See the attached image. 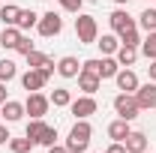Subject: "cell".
<instances>
[{
    "mask_svg": "<svg viewBox=\"0 0 156 153\" xmlns=\"http://www.w3.org/2000/svg\"><path fill=\"white\" fill-rule=\"evenodd\" d=\"M90 135H93V126L87 120H75V126L69 129V138H66V150L69 153H87Z\"/></svg>",
    "mask_w": 156,
    "mask_h": 153,
    "instance_id": "1",
    "label": "cell"
},
{
    "mask_svg": "<svg viewBox=\"0 0 156 153\" xmlns=\"http://www.w3.org/2000/svg\"><path fill=\"white\" fill-rule=\"evenodd\" d=\"M75 36L81 45H96V39H99V24L93 15H87V12H78V18H75Z\"/></svg>",
    "mask_w": 156,
    "mask_h": 153,
    "instance_id": "2",
    "label": "cell"
},
{
    "mask_svg": "<svg viewBox=\"0 0 156 153\" xmlns=\"http://www.w3.org/2000/svg\"><path fill=\"white\" fill-rule=\"evenodd\" d=\"M48 108H51V99L45 93H27V99H24V111L30 114V120H42V117L48 114Z\"/></svg>",
    "mask_w": 156,
    "mask_h": 153,
    "instance_id": "3",
    "label": "cell"
},
{
    "mask_svg": "<svg viewBox=\"0 0 156 153\" xmlns=\"http://www.w3.org/2000/svg\"><path fill=\"white\" fill-rule=\"evenodd\" d=\"M111 105H114L117 117H123V120H129V123H132V120L138 117V111H141L138 102H135V93H117Z\"/></svg>",
    "mask_w": 156,
    "mask_h": 153,
    "instance_id": "4",
    "label": "cell"
},
{
    "mask_svg": "<svg viewBox=\"0 0 156 153\" xmlns=\"http://www.w3.org/2000/svg\"><path fill=\"white\" fill-rule=\"evenodd\" d=\"M69 111L75 114V120H87L90 114H96V111H99V102L93 99V96L84 93V96H78V99L69 102Z\"/></svg>",
    "mask_w": 156,
    "mask_h": 153,
    "instance_id": "5",
    "label": "cell"
},
{
    "mask_svg": "<svg viewBox=\"0 0 156 153\" xmlns=\"http://www.w3.org/2000/svg\"><path fill=\"white\" fill-rule=\"evenodd\" d=\"M36 30H39V36L51 39V36H57L60 30H63V18H60L57 12H45V15H39Z\"/></svg>",
    "mask_w": 156,
    "mask_h": 153,
    "instance_id": "6",
    "label": "cell"
},
{
    "mask_svg": "<svg viewBox=\"0 0 156 153\" xmlns=\"http://www.w3.org/2000/svg\"><path fill=\"white\" fill-rule=\"evenodd\" d=\"M135 102H138V108H141V111L156 108V81L138 84V90H135Z\"/></svg>",
    "mask_w": 156,
    "mask_h": 153,
    "instance_id": "7",
    "label": "cell"
},
{
    "mask_svg": "<svg viewBox=\"0 0 156 153\" xmlns=\"http://www.w3.org/2000/svg\"><path fill=\"white\" fill-rule=\"evenodd\" d=\"M108 24H111V30H114L117 36H120L123 30H132V27H138L135 18H132L126 9H114V12H111V18H108Z\"/></svg>",
    "mask_w": 156,
    "mask_h": 153,
    "instance_id": "8",
    "label": "cell"
},
{
    "mask_svg": "<svg viewBox=\"0 0 156 153\" xmlns=\"http://www.w3.org/2000/svg\"><path fill=\"white\" fill-rule=\"evenodd\" d=\"M45 84H48V78L42 75L39 69H27V72L21 75V87H24L27 93H36V90H42Z\"/></svg>",
    "mask_w": 156,
    "mask_h": 153,
    "instance_id": "9",
    "label": "cell"
},
{
    "mask_svg": "<svg viewBox=\"0 0 156 153\" xmlns=\"http://www.w3.org/2000/svg\"><path fill=\"white\" fill-rule=\"evenodd\" d=\"M114 81H117V90H120V93H135L138 90V75L132 69H120L114 75Z\"/></svg>",
    "mask_w": 156,
    "mask_h": 153,
    "instance_id": "10",
    "label": "cell"
},
{
    "mask_svg": "<svg viewBox=\"0 0 156 153\" xmlns=\"http://www.w3.org/2000/svg\"><path fill=\"white\" fill-rule=\"evenodd\" d=\"M0 114H3V120H6V123H15V120H21V117L27 114V111H24V102L6 99V102L0 105Z\"/></svg>",
    "mask_w": 156,
    "mask_h": 153,
    "instance_id": "11",
    "label": "cell"
},
{
    "mask_svg": "<svg viewBox=\"0 0 156 153\" xmlns=\"http://www.w3.org/2000/svg\"><path fill=\"white\" fill-rule=\"evenodd\" d=\"M78 72H81V63H78V57L66 54V57H60V60H57V75H63V78H78Z\"/></svg>",
    "mask_w": 156,
    "mask_h": 153,
    "instance_id": "12",
    "label": "cell"
},
{
    "mask_svg": "<svg viewBox=\"0 0 156 153\" xmlns=\"http://www.w3.org/2000/svg\"><path fill=\"white\" fill-rule=\"evenodd\" d=\"M129 132H132V129H129V120H123V117H117V120L108 123V138H111V141H126Z\"/></svg>",
    "mask_w": 156,
    "mask_h": 153,
    "instance_id": "13",
    "label": "cell"
},
{
    "mask_svg": "<svg viewBox=\"0 0 156 153\" xmlns=\"http://www.w3.org/2000/svg\"><path fill=\"white\" fill-rule=\"evenodd\" d=\"M99 84H102V78L99 75H87V72H78V90L87 96H93L99 90Z\"/></svg>",
    "mask_w": 156,
    "mask_h": 153,
    "instance_id": "14",
    "label": "cell"
},
{
    "mask_svg": "<svg viewBox=\"0 0 156 153\" xmlns=\"http://www.w3.org/2000/svg\"><path fill=\"white\" fill-rule=\"evenodd\" d=\"M123 144H126V153H144L147 150V135L144 132H129Z\"/></svg>",
    "mask_w": 156,
    "mask_h": 153,
    "instance_id": "15",
    "label": "cell"
},
{
    "mask_svg": "<svg viewBox=\"0 0 156 153\" xmlns=\"http://www.w3.org/2000/svg\"><path fill=\"white\" fill-rule=\"evenodd\" d=\"M24 36L18 27L12 24V27H3V33H0V48H12L15 51V45H18V39Z\"/></svg>",
    "mask_w": 156,
    "mask_h": 153,
    "instance_id": "16",
    "label": "cell"
},
{
    "mask_svg": "<svg viewBox=\"0 0 156 153\" xmlns=\"http://www.w3.org/2000/svg\"><path fill=\"white\" fill-rule=\"evenodd\" d=\"M135 60H138V48L120 42V48H117V63H120V66H132Z\"/></svg>",
    "mask_w": 156,
    "mask_h": 153,
    "instance_id": "17",
    "label": "cell"
},
{
    "mask_svg": "<svg viewBox=\"0 0 156 153\" xmlns=\"http://www.w3.org/2000/svg\"><path fill=\"white\" fill-rule=\"evenodd\" d=\"M96 45H99V51H102V54H117V48H120V39H117L114 33H102V36L96 39Z\"/></svg>",
    "mask_w": 156,
    "mask_h": 153,
    "instance_id": "18",
    "label": "cell"
},
{
    "mask_svg": "<svg viewBox=\"0 0 156 153\" xmlns=\"http://www.w3.org/2000/svg\"><path fill=\"white\" fill-rule=\"evenodd\" d=\"M36 24H39V15L33 12V9H21V12H18L15 27H18L21 33H24V30H30V27H36Z\"/></svg>",
    "mask_w": 156,
    "mask_h": 153,
    "instance_id": "19",
    "label": "cell"
},
{
    "mask_svg": "<svg viewBox=\"0 0 156 153\" xmlns=\"http://www.w3.org/2000/svg\"><path fill=\"white\" fill-rule=\"evenodd\" d=\"M120 72L117 57H99V78H114Z\"/></svg>",
    "mask_w": 156,
    "mask_h": 153,
    "instance_id": "20",
    "label": "cell"
},
{
    "mask_svg": "<svg viewBox=\"0 0 156 153\" xmlns=\"http://www.w3.org/2000/svg\"><path fill=\"white\" fill-rule=\"evenodd\" d=\"M48 99H51V105H54V108H69V102H72V93H69L66 87H54Z\"/></svg>",
    "mask_w": 156,
    "mask_h": 153,
    "instance_id": "21",
    "label": "cell"
},
{
    "mask_svg": "<svg viewBox=\"0 0 156 153\" xmlns=\"http://www.w3.org/2000/svg\"><path fill=\"white\" fill-rule=\"evenodd\" d=\"M138 51H141L147 60H156V30H150L147 36L141 39V48H138Z\"/></svg>",
    "mask_w": 156,
    "mask_h": 153,
    "instance_id": "22",
    "label": "cell"
},
{
    "mask_svg": "<svg viewBox=\"0 0 156 153\" xmlns=\"http://www.w3.org/2000/svg\"><path fill=\"white\" fill-rule=\"evenodd\" d=\"M18 6H15V3H6V6H3V9H0V21H3V27H12V24H15V21H18Z\"/></svg>",
    "mask_w": 156,
    "mask_h": 153,
    "instance_id": "23",
    "label": "cell"
},
{
    "mask_svg": "<svg viewBox=\"0 0 156 153\" xmlns=\"http://www.w3.org/2000/svg\"><path fill=\"white\" fill-rule=\"evenodd\" d=\"M33 144H36V141L27 138V135H24V138H9V150H12V153H30Z\"/></svg>",
    "mask_w": 156,
    "mask_h": 153,
    "instance_id": "24",
    "label": "cell"
},
{
    "mask_svg": "<svg viewBox=\"0 0 156 153\" xmlns=\"http://www.w3.org/2000/svg\"><path fill=\"white\" fill-rule=\"evenodd\" d=\"M138 24H141V30H156V6H150V9H144L141 15H138Z\"/></svg>",
    "mask_w": 156,
    "mask_h": 153,
    "instance_id": "25",
    "label": "cell"
},
{
    "mask_svg": "<svg viewBox=\"0 0 156 153\" xmlns=\"http://www.w3.org/2000/svg\"><path fill=\"white\" fill-rule=\"evenodd\" d=\"M15 75H18V66H15L9 57H3V60H0V81L6 84V81H12Z\"/></svg>",
    "mask_w": 156,
    "mask_h": 153,
    "instance_id": "26",
    "label": "cell"
},
{
    "mask_svg": "<svg viewBox=\"0 0 156 153\" xmlns=\"http://www.w3.org/2000/svg\"><path fill=\"white\" fill-rule=\"evenodd\" d=\"M48 63H54V60L45 57L42 51H30V54H27V66H30V69H45Z\"/></svg>",
    "mask_w": 156,
    "mask_h": 153,
    "instance_id": "27",
    "label": "cell"
},
{
    "mask_svg": "<svg viewBox=\"0 0 156 153\" xmlns=\"http://www.w3.org/2000/svg\"><path fill=\"white\" fill-rule=\"evenodd\" d=\"M54 141H57V129L45 123V129H42V135H39V138H36V144H42V147H51Z\"/></svg>",
    "mask_w": 156,
    "mask_h": 153,
    "instance_id": "28",
    "label": "cell"
},
{
    "mask_svg": "<svg viewBox=\"0 0 156 153\" xmlns=\"http://www.w3.org/2000/svg\"><path fill=\"white\" fill-rule=\"evenodd\" d=\"M120 42H123V45H141V33H138V27H132V30H123V33H120Z\"/></svg>",
    "mask_w": 156,
    "mask_h": 153,
    "instance_id": "29",
    "label": "cell"
},
{
    "mask_svg": "<svg viewBox=\"0 0 156 153\" xmlns=\"http://www.w3.org/2000/svg\"><path fill=\"white\" fill-rule=\"evenodd\" d=\"M42 129H45V123H42V120H30V123H27V129H24V135L36 141L39 135H42Z\"/></svg>",
    "mask_w": 156,
    "mask_h": 153,
    "instance_id": "30",
    "label": "cell"
},
{
    "mask_svg": "<svg viewBox=\"0 0 156 153\" xmlns=\"http://www.w3.org/2000/svg\"><path fill=\"white\" fill-rule=\"evenodd\" d=\"M15 51L27 57V54H30V51H36V48H33V42H30V36H21V39H18V45H15Z\"/></svg>",
    "mask_w": 156,
    "mask_h": 153,
    "instance_id": "31",
    "label": "cell"
},
{
    "mask_svg": "<svg viewBox=\"0 0 156 153\" xmlns=\"http://www.w3.org/2000/svg\"><path fill=\"white\" fill-rule=\"evenodd\" d=\"M60 3V9H66V12H81V3H84V0H57Z\"/></svg>",
    "mask_w": 156,
    "mask_h": 153,
    "instance_id": "32",
    "label": "cell"
},
{
    "mask_svg": "<svg viewBox=\"0 0 156 153\" xmlns=\"http://www.w3.org/2000/svg\"><path fill=\"white\" fill-rule=\"evenodd\" d=\"M81 72H87V75H99V57L84 60V63H81Z\"/></svg>",
    "mask_w": 156,
    "mask_h": 153,
    "instance_id": "33",
    "label": "cell"
},
{
    "mask_svg": "<svg viewBox=\"0 0 156 153\" xmlns=\"http://www.w3.org/2000/svg\"><path fill=\"white\" fill-rule=\"evenodd\" d=\"M105 153H126V144H123V141H111V144L105 147Z\"/></svg>",
    "mask_w": 156,
    "mask_h": 153,
    "instance_id": "34",
    "label": "cell"
},
{
    "mask_svg": "<svg viewBox=\"0 0 156 153\" xmlns=\"http://www.w3.org/2000/svg\"><path fill=\"white\" fill-rule=\"evenodd\" d=\"M9 138H12V135H9V129H6V126H3V120H0V144H6Z\"/></svg>",
    "mask_w": 156,
    "mask_h": 153,
    "instance_id": "35",
    "label": "cell"
},
{
    "mask_svg": "<svg viewBox=\"0 0 156 153\" xmlns=\"http://www.w3.org/2000/svg\"><path fill=\"white\" fill-rule=\"evenodd\" d=\"M147 75H150V81H156V60H150V66H147Z\"/></svg>",
    "mask_w": 156,
    "mask_h": 153,
    "instance_id": "36",
    "label": "cell"
},
{
    "mask_svg": "<svg viewBox=\"0 0 156 153\" xmlns=\"http://www.w3.org/2000/svg\"><path fill=\"white\" fill-rule=\"evenodd\" d=\"M48 153H69V150H66V144H63V147H60V144H51V147H48Z\"/></svg>",
    "mask_w": 156,
    "mask_h": 153,
    "instance_id": "37",
    "label": "cell"
},
{
    "mask_svg": "<svg viewBox=\"0 0 156 153\" xmlns=\"http://www.w3.org/2000/svg\"><path fill=\"white\" fill-rule=\"evenodd\" d=\"M3 102H6V84L0 81V105H3Z\"/></svg>",
    "mask_w": 156,
    "mask_h": 153,
    "instance_id": "38",
    "label": "cell"
},
{
    "mask_svg": "<svg viewBox=\"0 0 156 153\" xmlns=\"http://www.w3.org/2000/svg\"><path fill=\"white\" fill-rule=\"evenodd\" d=\"M114 3H117V6H126V3H129V0H114Z\"/></svg>",
    "mask_w": 156,
    "mask_h": 153,
    "instance_id": "39",
    "label": "cell"
},
{
    "mask_svg": "<svg viewBox=\"0 0 156 153\" xmlns=\"http://www.w3.org/2000/svg\"><path fill=\"white\" fill-rule=\"evenodd\" d=\"M0 120H3V114H0Z\"/></svg>",
    "mask_w": 156,
    "mask_h": 153,
    "instance_id": "40",
    "label": "cell"
}]
</instances>
